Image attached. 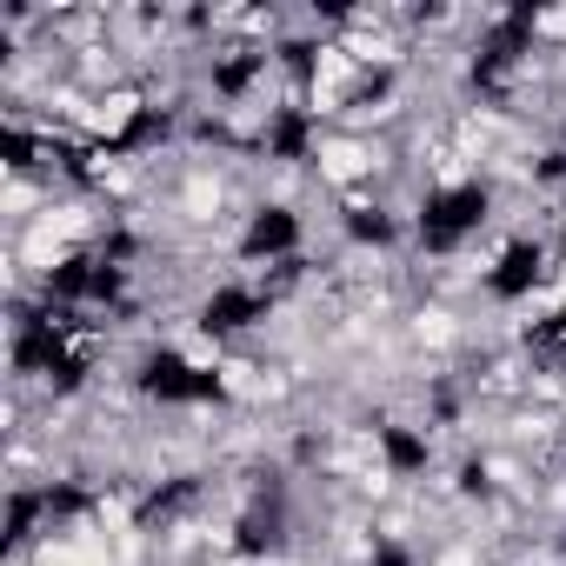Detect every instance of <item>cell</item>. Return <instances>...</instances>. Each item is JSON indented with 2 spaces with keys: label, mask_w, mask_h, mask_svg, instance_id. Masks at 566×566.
<instances>
[{
  "label": "cell",
  "mask_w": 566,
  "mask_h": 566,
  "mask_svg": "<svg viewBox=\"0 0 566 566\" xmlns=\"http://www.w3.org/2000/svg\"><path fill=\"white\" fill-rule=\"evenodd\" d=\"M407 340L427 347V354H453V347L467 340V321H460L447 301H420V307L407 314Z\"/></svg>",
  "instance_id": "cell-1"
}]
</instances>
